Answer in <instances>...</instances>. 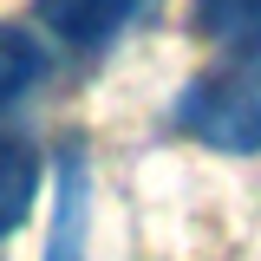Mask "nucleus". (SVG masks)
Returning <instances> with one entry per match:
<instances>
[{
	"label": "nucleus",
	"instance_id": "obj_1",
	"mask_svg": "<svg viewBox=\"0 0 261 261\" xmlns=\"http://www.w3.org/2000/svg\"><path fill=\"white\" fill-rule=\"evenodd\" d=\"M176 130L196 137L202 150L255 157L261 150V39L228 46V59H216L202 79L183 85V98H176Z\"/></svg>",
	"mask_w": 261,
	"mask_h": 261
},
{
	"label": "nucleus",
	"instance_id": "obj_2",
	"mask_svg": "<svg viewBox=\"0 0 261 261\" xmlns=\"http://www.w3.org/2000/svg\"><path fill=\"white\" fill-rule=\"evenodd\" d=\"M85 235H92V170H85V144H65L59 150V202H53L46 261H85Z\"/></svg>",
	"mask_w": 261,
	"mask_h": 261
},
{
	"label": "nucleus",
	"instance_id": "obj_3",
	"mask_svg": "<svg viewBox=\"0 0 261 261\" xmlns=\"http://www.w3.org/2000/svg\"><path fill=\"white\" fill-rule=\"evenodd\" d=\"M144 7H150V0H39V20L59 33L65 46L98 53V46H111Z\"/></svg>",
	"mask_w": 261,
	"mask_h": 261
},
{
	"label": "nucleus",
	"instance_id": "obj_4",
	"mask_svg": "<svg viewBox=\"0 0 261 261\" xmlns=\"http://www.w3.org/2000/svg\"><path fill=\"white\" fill-rule=\"evenodd\" d=\"M33 196H39V150L20 130H0V242L27 222Z\"/></svg>",
	"mask_w": 261,
	"mask_h": 261
},
{
	"label": "nucleus",
	"instance_id": "obj_5",
	"mask_svg": "<svg viewBox=\"0 0 261 261\" xmlns=\"http://www.w3.org/2000/svg\"><path fill=\"white\" fill-rule=\"evenodd\" d=\"M46 46H39V33L33 27H13V20H0V111H13L20 98L46 79Z\"/></svg>",
	"mask_w": 261,
	"mask_h": 261
},
{
	"label": "nucleus",
	"instance_id": "obj_6",
	"mask_svg": "<svg viewBox=\"0 0 261 261\" xmlns=\"http://www.w3.org/2000/svg\"><path fill=\"white\" fill-rule=\"evenodd\" d=\"M190 20L202 39H222V46H248L261 39V0H196Z\"/></svg>",
	"mask_w": 261,
	"mask_h": 261
}]
</instances>
